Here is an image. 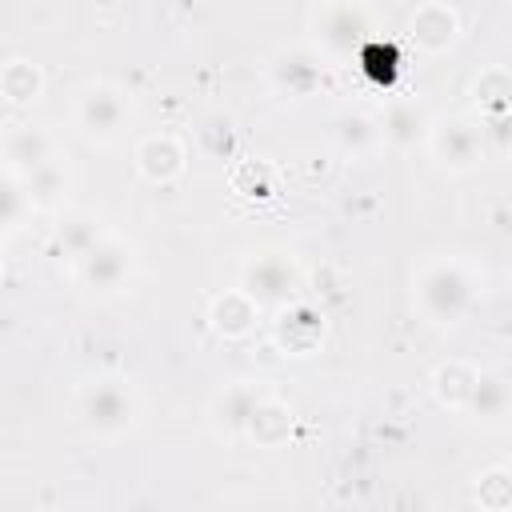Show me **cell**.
I'll return each instance as SVG.
<instances>
[{"mask_svg": "<svg viewBox=\"0 0 512 512\" xmlns=\"http://www.w3.org/2000/svg\"><path fill=\"white\" fill-rule=\"evenodd\" d=\"M412 296L432 324H456L476 300V272L456 256H436L416 272Z\"/></svg>", "mask_w": 512, "mask_h": 512, "instance_id": "6da1fadb", "label": "cell"}, {"mask_svg": "<svg viewBox=\"0 0 512 512\" xmlns=\"http://www.w3.org/2000/svg\"><path fill=\"white\" fill-rule=\"evenodd\" d=\"M136 412H140V400H136V392L124 380L104 376V380H92L80 392V420L96 436H120V432H128L136 424Z\"/></svg>", "mask_w": 512, "mask_h": 512, "instance_id": "7a4b0ae2", "label": "cell"}, {"mask_svg": "<svg viewBox=\"0 0 512 512\" xmlns=\"http://www.w3.org/2000/svg\"><path fill=\"white\" fill-rule=\"evenodd\" d=\"M132 264H136V248L116 236V232H100L92 240V248L84 256H76V280L88 288V292H120L132 276Z\"/></svg>", "mask_w": 512, "mask_h": 512, "instance_id": "3957f363", "label": "cell"}, {"mask_svg": "<svg viewBox=\"0 0 512 512\" xmlns=\"http://www.w3.org/2000/svg\"><path fill=\"white\" fill-rule=\"evenodd\" d=\"M72 116H76V124H80V132H84L88 140L108 144V140H116L120 128L128 124L132 108H128V96H124L116 84L96 80V84H88V88L76 92Z\"/></svg>", "mask_w": 512, "mask_h": 512, "instance_id": "277c9868", "label": "cell"}, {"mask_svg": "<svg viewBox=\"0 0 512 512\" xmlns=\"http://www.w3.org/2000/svg\"><path fill=\"white\" fill-rule=\"evenodd\" d=\"M428 152L436 156L440 168L448 172H468L484 160V136H480V120L472 116H444V120H428Z\"/></svg>", "mask_w": 512, "mask_h": 512, "instance_id": "5b68a950", "label": "cell"}, {"mask_svg": "<svg viewBox=\"0 0 512 512\" xmlns=\"http://www.w3.org/2000/svg\"><path fill=\"white\" fill-rule=\"evenodd\" d=\"M296 288H300V268L288 252H260L244 264L240 292L252 296L256 304H288Z\"/></svg>", "mask_w": 512, "mask_h": 512, "instance_id": "8992f818", "label": "cell"}, {"mask_svg": "<svg viewBox=\"0 0 512 512\" xmlns=\"http://www.w3.org/2000/svg\"><path fill=\"white\" fill-rule=\"evenodd\" d=\"M0 156H4L8 172L20 180L32 168L56 160V144H52V136L40 124H8L4 136H0Z\"/></svg>", "mask_w": 512, "mask_h": 512, "instance_id": "52a82bcc", "label": "cell"}, {"mask_svg": "<svg viewBox=\"0 0 512 512\" xmlns=\"http://www.w3.org/2000/svg\"><path fill=\"white\" fill-rule=\"evenodd\" d=\"M456 36H460V16H456V8H448V4H440V0L420 4V8L412 12V20H408V40H412L416 48H424V52H440V48H448Z\"/></svg>", "mask_w": 512, "mask_h": 512, "instance_id": "ba28073f", "label": "cell"}, {"mask_svg": "<svg viewBox=\"0 0 512 512\" xmlns=\"http://www.w3.org/2000/svg\"><path fill=\"white\" fill-rule=\"evenodd\" d=\"M376 132H380V140H388L392 148H412L416 140L428 136V112H424L416 100L396 96V100L384 104V116H380Z\"/></svg>", "mask_w": 512, "mask_h": 512, "instance_id": "9c48e42d", "label": "cell"}, {"mask_svg": "<svg viewBox=\"0 0 512 512\" xmlns=\"http://www.w3.org/2000/svg\"><path fill=\"white\" fill-rule=\"evenodd\" d=\"M136 172L152 184H168L184 172V148L180 140L164 136V132H152L136 144Z\"/></svg>", "mask_w": 512, "mask_h": 512, "instance_id": "30bf717a", "label": "cell"}, {"mask_svg": "<svg viewBox=\"0 0 512 512\" xmlns=\"http://www.w3.org/2000/svg\"><path fill=\"white\" fill-rule=\"evenodd\" d=\"M312 24L328 48H352L368 32V12L356 4H324L312 12Z\"/></svg>", "mask_w": 512, "mask_h": 512, "instance_id": "8fae6325", "label": "cell"}, {"mask_svg": "<svg viewBox=\"0 0 512 512\" xmlns=\"http://www.w3.org/2000/svg\"><path fill=\"white\" fill-rule=\"evenodd\" d=\"M208 320H212V328H216L220 336L240 340V336H248V332L256 328V320H260V304H256L252 296H244L240 288H228L224 296L212 300Z\"/></svg>", "mask_w": 512, "mask_h": 512, "instance_id": "7c38bea8", "label": "cell"}, {"mask_svg": "<svg viewBox=\"0 0 512 512\" xmlns=\"http://www.w3.org/2000/svg\"><path fill=\"white\" fill-rule=\"evenodd\" d=\"M324 336V316L312 304H288L276 320V344L284 352H308L316 340Z\"/></svg>", "mask_w": 512, "mask_h": 512, "instance_id": "4fadbf2b", "label": "cell"}, {"mask_svg": "<svg viewBox=\"0 0 512 512\" xmlns=\"http://www.w3.org/2000/svg\"><path fill=\"white\" fill-rule=\"evenodd\" d=\"M260 400H264V392H260L256 384L240 380V384H228V388L216 396L212 416H216V424H220L224 432L240 436V432H248V420H252V412H256Z\"/></svg>", "mask_w": 512, "mask_h": 512, "instance_id": "5bb4252c", "label": "cell"}, {"mask_svg": "<svg viewBox=\"0 0 512 512\" xmlns=\"http://www.w3.org/2000/svg\"><path fill=\"white\" fill-rule=\"evenodd\" d=\"M20 188H24V200L32 208H56L64 200V188H68V168L64 160H48L40 168H32L28 176H20Z\"/></svg>", "mask_w": 512, "mask_h": 512, "instance_id": "9a60e30c", "label": "cell"}, {"mask_svg": "<svg viewBox=\"0 0 512 512\" xmlns=\"http://www.w3.org/2000/svg\"><path fill=\"white\" fill-rule=\"evenodd\" d=\"M464 408L484 424H500L508 416V376L504 372H480Z\"/></svg>", "mask_w": 512, "mask_h": 512, "instance_id": "2e32d148", "label": "cell"}, {"mask_svg": "<svg viewBox=\"0 0 512 512\" xmlns=\"http://www.w3.org/2000/svg\"><path fill=\"white\" fill-rule=\"evenodd\" d=\"M476 376H480L476 364H468V360H448V364H440V368L432 372V392H436L440 404L464 408L468 396H472V388H476Z\"/></svg>", "mask_w": 512, "mask_h": 512, "instance_id": "e0dca14e", "label": "cell"}, {"mask_svg": "<svg viewBox=\"0 0 512 512\" xmlns=\"http://www.w3.org/2000/svg\"><path fill=\"white\" fill-rule=\"evenodd\" d=\"M272 76H276V84L288 88L292 96H304V92L320 80L316 52H308V48H288V52H280V60L272 64Z\"/></svg>", "mask_w": 512, "mask_h": 512, "instance_id": "ac0fdd59", "label": "cell"}, {"mask_svg": "<svg viewBox=\"0 0 512 512\" xmlns=\"http://www.w3.org/2000/svg\"><path fill=\"white\" fill-rule=\"evenodd\" d=\"M104 228H100V220L92 216V212H68L56 228H52V244L64 252V256H84L88 248H92V240L100 236Z\"/></svg>", "mask_w": 512, "mask_h": 512, "instance_id": "d6986e66", "label": "cell"}, {"mask_svg": "<svg viewBox=\"0 0 512 512\" xmlns=\"http://www.w3.org/2000/svg\"><path fill=\"white\" fill-rule=\"evenodd\" d=\"M288 428H292V408L284 404V400H276V396H264L260 404H256V412H252V420H248V436L256 440V444H280L284 436H288Z\"/></svg>", "mask_w": 512, "mask_h": 512, "instance_id": "ffe728a7", "label": "cell"}, {"mask_svg": "<svg viewBox=\"0 0 512 512\" xmlns=\"http://www.w3.org/2000/svg\"><path fill=\"white\" fill-rule=\"evenodd\" d=\"M40 88H44V80H40V68H36L32 60L16 56V60H8V64L0 68V92H4L12 104H28V100H36Z\"/></svg>", "mask_w": 512, "mask_h": 512, "instance_id": "44dd1931", "label": "cell"}, {"mask_svg": "<svg viewBox=\"0 0 512 512\" xmlns=\"http://www.w3.org/2000/svg\"><path fill=\"white\" fill-rule=\"evenodd\" d=\"M472 92H476V104H480V112H484V116H496V112H504V108H508V96H512V80H508V68H504V64H492V68H484V72L476 76Z\"/></svg>", "mask_w": 512, "mask_h": 512, "instance_id": "7402d4cb", "label": "cell"}, {"mask_svg": "<svg viewBox=\"0 0 512 512\" xmlns=\"http://www.w3.org/2000/svg\"><path fill=\"white\" fill-rule=\"evenodd\" d=\"M336 140H340L344 148L360 152V148H368L372 140H380V132H376V124H372L368 116H360V112H344V116L336 120Z\"/></svg>", "mask_w": 512, "mask_h": 512, "instance_id": "603a6c76", "label": "cell"}, {"mask_svg": "<svg viewBox=\"0 0 512 512\" xmlns=\"http://www.w3.org/2000/svg\"><path fill=\"white\" fill-rule=\"evenodd\" d=\"M476 480H480V484H476L480 508H484V512H504V508H508V468L496 464V468H488V472L476 476Z\"/></svg>", "mask_w": 512, "mask_h": 512, "instance_id": "cb8c5ba5", "label": "cell"}, {"mask_svg": "<svg viewBox=\"0 0 512 512\" xmlns=\"http://www.w3.org/2000/svg\"><path fill=\"white\" fill-rule=\"evenodd\" d=\"M24 208H28V200H24L20 180H16L12 172H0V228L16 224V220L24 216Z\"/></svg>", "mask_w": 512, "mask_h": 512, "instance_id": "d4e9b609", "label": "cell"}, {"mask_svg": "<svg viewBox=\"0 0 512 512\" xmlns=\"http://www.w3.org/2000/svg\"><path fill=\"white\" fill-rule=\"evenodd\" d=\"M0 276H4V240H0Z\"/></svg>", "mask_w": 512, "mask_h": 512, "instance_id": "484cf974", "label": "cell"}]
</instances>
